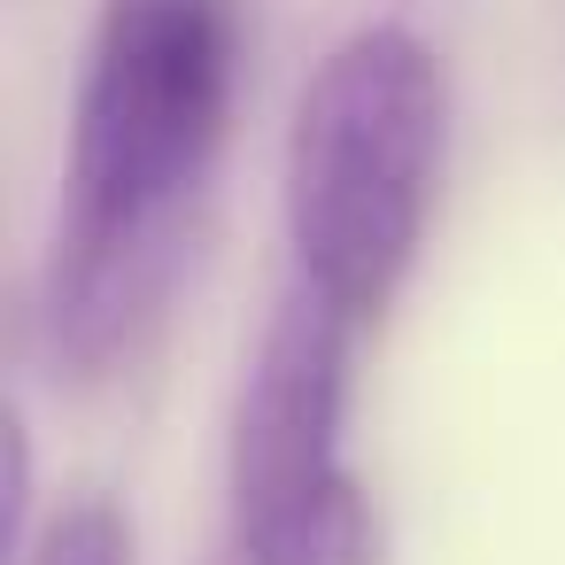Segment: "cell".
I'll return each mask as SVG.
<instances>
[{"instance_id": "cell-1", "label": "cell", "mask_w": 565, "mask_h": 565, "mask_svg": "<svg viewBox=\"0 0 565 565\" xmlns=\"http://www.w3.org/2000/svg\"><path fill=\"white\" fill-rule=\"evenodd\" d=\"M233 94V0H102L40 279L47 349L71 380H109L156 341L210 217Z\"/></svg>"}, {"instance_id": "cell-2", "label": "cell", "mask_w": 565, "mask_h": 565, "mask_svg": "<svg viewBox=\"0 0 565 565\" xmlns=\"http://www.w3.org/2000/svg\"><path fill=\"white\" fill-rule=\"evenodd\" d=\"M449 163V71L411 24L349 32L295 94L287 125V248L295 279L356 326L403 295Z\"/></svg>"}, {"instance_id": "cell-3", "label": "cell", "mask_w": 565, "mask_h": 565, "mask_svg": "<svg viewBox=\"0 0 565 565\" xmlns=\"http://www.w3.org/2000/svg\"><path fill=\"white\" fill-rule=\"evenodd\" d=\"M356 333L310 279L279 295L233 411V565H380V519L341 449Z\"/></svg>"}, {"instance_id": "cell-4", "label": "cell", "mask_w": 565, "mask_h": 565, "mask_svg": "<svg viewBox=\"0 0 565 565\" xmlns=\"http://www.w3.org/2000/svg\"><path fill=\"white\" fill-rule=\"evenodd\" d=\"M17 565H140L132 511L109 488H71L55 503V519L17 550Z\"/></svg>"}]
</instances>
